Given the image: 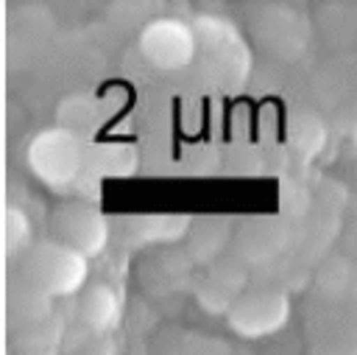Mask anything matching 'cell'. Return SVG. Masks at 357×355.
Here are the masks:
<instances>
[{
	"label": "cell",
	"instance_id": "obj_5",
	"mask_svg": "<svg viewBox=\"0 0 357 355\" xmlns=\"http://www.w3.org/2000/svg\"><path fill=\"white\" fill-rule=\"evenodd\" d=\"M53 226L59 240L81 252L84 257H95L106 246L109 226L100 218V212H95L86 204H61L53 215Z\"/></svg>",
	"mask_w": 357,
	"mask_h": 355
},
{
	"label": "cell",
	"instance_id": "obj_3",
	"mask_svg": "<svg viewBox=\"0 0 357 355\" xmlns=\"http://www.w3.org/2000/svg\"><path fill=\"white\" fill-rule=\"evenodd\" d=\"M198 36L178 20H156L142 28L139 50L156 70H181L192 61Z\"/></svg>",
	"mask_w": 357,
	"mask_h": 355
},
{
	"label": "cell",
	"instance_id": "obj_6",
	"mask_svg": "<svg viewBox=\"0 0 357 355\" xmlns=\"http://www.w3.org/2000/svg\"><path fill=\"white\" fill-rule=\"evenodd\" d=\"M78 310H81V321L95 330V333H106L117 316H120V302H117V294L103 285V282H95V285H86L84 294H81V302H78Z\"/></svg>",
	"mask_w": 357,
	"mask_h": 355
},
{
	"label": "cell",
	"instance_id": "obj_2",
	"mask_svg": "<svg viewBox=\"0 0 357 355\" xmlns=\"http://www.w3.org/2000/svg\"><path fill=\"white\" fill-rule=\"evenodd\" d=\"M28 165L53 190H64L81 171V145L70 129H47L28 145Z\"/></svg>",
	"mask_w": 357,
	"mask_h": 355
},
{
	"label": "cell",
	"instance_id": "obj_1",
	"mask_svg": "<svg viewBox=\"0 0 357 355\" xmlns=\"http://www.w3.org/2000/svg\"><path fill=\"white\" fill-rule=\"evenodd\" d=\"M25 263L36 291H42L45 296H67L84 288L86 257L61 240L33 243L28 249Z\"/></svg>",
	"mask_w": 357,
	"mask_h": 355
},
{
	"label": "cell",
	"instance_id": "obj_7",
	"mask_svg": "<svg viewBox=\"0 0 357 355\" xmlns=\"http://www.w3.org/2000/svg\"><path fill=\"white\" fill-rule=\"evenodd\" d=\"M28 240H31V224H28V215L17 207H8L6 210V249L14 254L20 249H28Z\"/></svg>",
	"mask_w": 357,
	"mask_h": 355
},
{
	"label": "cell",
	"instance_id": "obj_4",
	"mask_svg": "<svg viewBox=\"0 0 357 355\" xmlns=\"http://www.w3.org/2000/svg\"><path fill=\"white\" fill-rule=\"evenodd\" d=\"M287 313H290V305L282 294L254 291L231 302L229 324L245 338H259V335H271L273 330H279L287 321Z\"/></svg>",
	"mask_w": 357,
	"mask_h": 355
},
{
	"label": "cell",
	"instance_id": "obj_8",
	"mask_svg": "<svg viewBox=\"0 0 357 355\" xmlns=\"http://www.w3.org/2000/svg\"><path fill=\"white\" fill-rule=\"evenodd\" d=\"M354 140H357V129H354Z\"/></svg>",
	"mask_w": 357,
	"mask_h": 355
}]
</instances>
